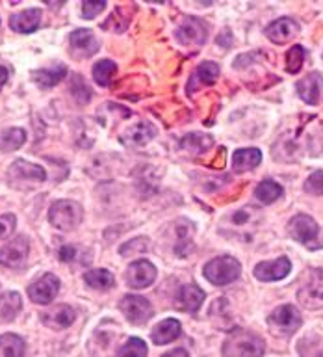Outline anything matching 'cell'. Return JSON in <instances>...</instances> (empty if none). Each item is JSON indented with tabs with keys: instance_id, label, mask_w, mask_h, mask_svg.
Instances as JSON below:
<instances>
[{
	"instance_id": "3",
	"label": "cell",
	"mask_w": 323,
	"mask_h": 357,
	"mask_svg": "<svg viewBox=\"0 0 323 357\" xmlns=\"http://www.w3.org/2000/svg\"><path fill=\"white\" fill-rule=\"evenodd\" d=\"M239 272H242V264L230 255L216 257L205 266V278L216 287L236 281L239 278Z\"/></svg>"
},
{
	"instance_id": "4",
	"label": "cell",
	"mask_w": 323,
	"mask_h": 357,
	"mask_svg": "<svg viewBox=\"0 0 323 357\" xmlns=\"http://www.w3.org/2000/svg\"><path fill=\"white\" fill-rule=\"evenodd\" d=\"M267 324L273 335L277 337H290L294 335L303 324L301 312L294 305H281L267 317Z\"/></svg>"
},
{
	"instance_id": "10",
	"label": "cell",
	"mask_w": 323,
	"mask_h": 357,
	"mask_svg": "<svg viewBox=\"0 0 323 357\" xmlns=\"http://www.w3.org/2000/svg\"><path fill=\"white\" fill-rule=\"evenodd\" d=\"M156 268L149 261H136L132 262L127 270V283L132 289H147L155 283Z\"/></svg>"
},
{
	"instance_id": "6",
	"label": "cell",
	"mask_w": 323,
	"mask_h": 357,
	"mask_svg": "<svg viewBox=\"0 0 323 357\" xmlns=\"http://www.w3.org/2000/svg\"><path fill=\"white\" fill-rule=\"evenodd\" d=\"M206 32L208 28L200 19L197 17H188L184 19L182 24L178 26L177 30V39L180 41V45L184 47H189V49H199L203 47L206 41Z\"/></svg>"
},
{
	"instance_id": "17",
	"label": "cell",
	"mask_w": 323,
	"mask_h": 357,
	"mask_svg": "<svg viewBox=\"0 0 323 357\" xmlns=\"http://www.w3.org/2000/svg\"><path fill=\"white\" fill-rule=\"evenodd\" d=\"M156 136V127L149 121L134 123L127 132L121 136V142L128 147H139V145L149 144L150 139Z\"/></svg>"
},
{
	"instance_id": "13",
	"label": "cell",
	"mask_w": 323,
	"mask_h": 357,
	"mask_svg": "<svg viewBox=\"0 0 323 357\" xmlns=\"http://www.w3.org/2000/svg\"><path fill=\"white\" fill-rule=\"evenodd\" d=\"M295 88L306 105H320L323 100V77L320 73H310L303 77Z\"/></svg>"
},
{
	"instance_id": "8",
	"label": "cell",
	"mask_w": 323,
	"mask_h": 357,
	"mask_svg": "<svg viewBox=\"0 0 323 357\" xmlns=\"http://www.w3.org/2000/svg\"><path fill=\"white\" fill-rule=\"evenodd\" d=\"M30 253V242L26 236H17L0 248V264L6 268H21Z\"/></svg>"
},
{
	"instance_id": "35",
	"label": "cell",
	"mask_w": 323,
	"mask_h": 357,
	"mask_svg": "<svg viewBox=\"0 0 323 357\" xmlns=\"http://www.w3.org/2000/svg\"><path fill=\"white\" fill-rule=\"evenodd\" d=\"M303 61H305V49L301 45H295L286 54V71L295 75L303 67Z\"/></svg>"
},
{
	"instance_id": "39",
	"label": "cell",
	"mask_w": 323,
	"mask_h": 357,
	"mask_svg": "<svg viewBox=\"0 0 323 357\" xmlns=\"http://www.w3.org/2000/svg\"><path fill=\"white\" fill-rule=\"evenodd\" d=\"M128 250L134 251H145L147 250V238H136L134 242H128L121 248V255H127Z\"/></svg>"
},
{
	"instance_id": "16",
	"label": "cell",
	"mask_w": 323,
	"mask_h": 357,
	"mask_svg": "<svg viewBox=\"0 0 323 357\" xmlns=\"http://www.w3.org/2000/svg\"><path fill=\"white\" fill-rule=\"evenodd\" d=\"M203 300H205V292L197 284H182L177 292L175 307L178 311L195 312L199 311V307L203 305Z\"/></svg>"
},
{
	"instance_id": "11",
	"label": "cell",
	"mask_w": 323,
	"mask_h": 357,
	"mask_svg": "<svg viewBox=\"0 0 323 357\" xmlns=\"http://www.w3.org/2000/svg\"><path fill=\"white\" fill-rule=\"evenodd\" d=\"M288 233L290 236L301 244H310L312 240H316L320 229H317V223L312 220L310 216L306 214H297L290 220L288 223Z\"/></svg>"
},
{
	"instance_id": "5",
	"label": "cell",
	"mask_w": 323,
	"mask_h": 357,
	"mask_svg": "<svg viewBox=\"0 0 323 357\" xmlns=\"http://www.w3.org/2000/svg\"><path fill=\"white\" fill-rule=\"evenodd\" d=\"M297 300L306 309H323V270H312L301 284Z\"/></svg>"
},
{
	"instance_id": "41",
	"label": "cell",
	"mask_w": 323,
	"mask_h": 357,
	"mask_svg": "<svg viewBox=\"0 0 323 357\" xmlns=\"http://www.w3.org/2000/svg\"><path fill=\"white\" fill-rule=\"evenodd\" d=\"M162 357H189V356H188V351L182 350V348H178V350L167 351V354H164Z\"/></svg>"
},
{
	"instance_id": "18",
	"label": "cell",
	"mask_w": 323,
	"mask_h": 357,
	"mask_svg": "<svg viewBox=\"0 0 323 357\" xmlns=\"http://www.w3.org/2000/svg\"><path fill=\"white\" fill-rule=\"evenodd\" d=\"M8 175H10V181H32V183H43L47 178V173H45L43 167L30 164L26 160L13 162Z\"/></svg>"
},
{
	"instance_id": "28",
	"label": "cell",
	"mask_w": 323,
	"mask_h": 357,
	"mask_svg": "<svg viewBox=\"0 0 323 357\" xmlns=\"http://www.w3.org/2000/svg\"><path fill=\"white\" fill-rule=\"evenodd\" d=\"M0 357H24V340L13 333L0 337Z\"/></svg>"
},
{
	"instance_id": "24",
	"label": "cell",
	"mask_w": 323,
	"mask_h": 357,
	"mask_svg": "<svg viewBox=\"0 0 323 357\" xmlns=\"http://www.w3.org/2000/svg\"><path fill=\"white\" fill-rule=\"evenodd\" d=\"M262 162V153L258 149H238L233 155V166L238 173L251 172Z\"/></svg>"
},
{
	"instance_id": "25",
	"label": "cell",
	"mask_w": 323,
	"mask_h": 357,
	"mask_svg": "<svg viewBox=\"0 0 323 357\" xmlns=\"http://www.w3.org/2000/svg\"><path fill=\"white\" fill-rule=\"evenodd\" d=\"M22 307L21 296L17 292H4L0 294V322H11L15 320Z\"/></svg>"
},
{
	"instance_id": "36",
	"label": "cell",
	"mask_w": 323,
	"mask_h": 357,
	"mask_svg": "<svg viewBox=\"0 0 323 357\" xmlns=\"http://www.w3.org/2000/svg\"><path fill=\"white\" fill-rule=\"evenodd\" d=\"M305 190L308 192V194L323 195V172L312 173L310 177L306 178Z\"/></svg>"
},
{
	"instance_id": "20",
	"label": "cell",
	"mask_w": 323,
	"mask_h": 357,
	"mask_svg": "<svg viewBox=\"0 0 323 357\" xmlns=\"http://www.w3.org/2000/svg\"><path fill=\"white\" fill-rule=\"evenodd\" d=\"M41 322L50 329H67L74 322V311L69 305H56L54 309L43 312Z\"/></svg>"
},
{
	"instance_id": "40",
	"label": "cell",
	"mask_w": 323,
	"mask_h": 357,
	"mask_svg": "<svg viewBox=\"0 0 323 357\" xmlns=\"http://www.w3.org/2000/svg\"><path fill=\"white\" fill-rule=\"evenodd\" d=\"M74 253H77V250H74L72 245H63L60 250V253H58V257H60V261L67 262L74 259Z\"/></svg>"
},
{
	"instance_id": "33",
	"label": "cell",
	"mask_w": 323,
	"mask_h": 357,
	"mask_svg": "<svg viewBox=\"0 0 323 357\" xmlns=\"http://www.w3.org/2000/svg\"><path fill=\"white\" fill-rule=\"evenodd\" d=\"M177 238L178 244L175 248L177 255L180 257H188V251L191 250V227L189 225H178L177 223Z\"/></svg>"
},
{
	"instance_id": "26",
	"label": "cell",
	"mask_w": 323,
	"mask_h": 357,
	"mask_svg": "<svg viewBox=\"0 0 323 357\" xmlns=\"http://www.w3.org/2000/svg\"><path fill=\"white\" fill-rule=\"evenodd\" d=\"M214 142H212L210 136H206V134L195 132V134H188V136H184L180 139V149L188 151L191 155H200V153H206V151L210 149Z\"/></svg>"
},
{
	"instance_id": "32",
	"label": "cell",
	"mask_w": 323,
	"mask_h": 357,
	"mask_svg": "<svg viewBox=\"0 0 323 357\" xmlns=\"http://www.w3.org/2000/svg\"><path fill=\"white\" fill-rule=\"evenodd\" d=\"M149 348L141 339H128L125 344L119 348L117 357H147Z\"/></svg>"
},
{
	"instance_id": "37",
	"label": "cell",
	"mask_w": 323,
	"mask_h": 357,
	"mask_svg": "<svg viewBox=\"0 0 323 357\" xmlns=\"http://www.w3.org/2000/svg\"><path fill=\"white\" fill-rule=\"evenodd\" d=\"M17 218L13 214H2L0 216V240L10 238L13 231H15Z\"/></svg>"
},
{
	"instance_id": "34",
	"label": "cell",
	"mask_w": 323,
	"mask_h": 357,
	"mask_svg": "<svg viewBox=\"0 0 323 357\" xmlns=\"http://www.w3.org/2000/svg\"><path fill=\"white\" fill-rule=\"evenodd\" d=\"M69 89H71L72 97H74L80 105H86V102L91 99V89L88 88V84L84 82V78L80 77V75H74V77H72Z\"/></svg>"
},
{
	"instance_id": "42",
	"label": "cell",
	"mask_w": 323,
	"mask_h": 357,
	"mask_svg": "<svg viewBox=\"0 0 323 357\" xmlns=\"http://www.w3.org/2000/svg\"><path fill=\"white\" fill-rule=\"evenodd\" d=\"M8 77H10V73H8V69H6L4 66H0V88L4 86L6 82H8Z\"/></svg>"
},
{
	"instance_id": "9",
	"label": "cell",
	"mask_w": 323,
	"mask_h": 357,
	"mask_svg": "<svg viewBox=\"0 0 323 357\" xmlns=\"http://www.w3.org/2000/svg\"><path fill=\"white\" fill-rule=\"evenodd\" d=\"M123 314L127 317L128 322L132 324H145L152 318V305L149 300H145L141 296L127 294L119 303Z\"/></svg>"
},
{
	"instance_id": "1",
	"label": "cell",
	"mask_w": 323,
	"mask_h": 357,
	"mask_svg": "<svg viewBox=\"0 0 323 357\" xmlns=\"http://www.w3.org/2000/svg\"><path fill=\"white\" fill-rule=\"evenodd\" d=\"M264 350H266L264 340L258 335L242 328L230 329L227 340L223 342V356L225 357H262Z\"/></svg>"
},
{
	"instance_id": "12",
	"label": "cell",
	"mask_w": 323,
	"mask_h": 357,
	"mask_svg": "<svg viewBox=\"0 0 323 357\" xmlns=\"http://www.w3.org/2000/svg\"><path fill=\"white\" fill-rule=\"evenodd\" d=\"M69 41H71V54L74 58H89L99 50V41L93 36V32L86 30V28L74 30Z\"/></svg>"
},
{
	"instance_id": "22",
	"label": "cell",
	"mask_w": 323,
	"mask_h": 357,
	"mask_svg": "<svg viewBox=\"0 0 323 357\" xmlns=\"http://www.w3.org/2000/svg\"><path fill=\"white\" fill-rule=\"evenodd\" d=\"M67 75V67L61 66V63H56L52 67H47V69H38V71L32 73L33 82L41 86V88H54L56 84H60L63 80V77Z\"/></svg>"
},
{
	"instance_id": "14",
	"label": "cell",
	"mask_w": 323,
	"mask_h": 357,
	"mask_svg": "<svg viewBox=\"0 0 323 357\" xmlns=\"http://www.w3.org/2000/svg\"><path fill=\"white\" fill-rule=\"evenodd\" d=\"M292 270L288 257H278L275 261L258 262L255 266V278L260 281H278L284 279Z\"/></svg>"
},
{
	"instance_id": "27",
	"label": "cell",
	"mask_w": 323,
	"mask_h": 357,
	"mask_svg": "<svg viewBox=\"0 0 323 357\" xmlns=\"http://www.w3.org/2000/svg\"><path fill=\"white\" fill-rule=\"evenodd\" d=\"M84 281L95 290H110L116 283L111 272L102 270V268H95V270H89V272L84 273Z\"/></svg>"
},
{
	"instance_id": "7",
	"label": "cell",
	"mask_w": 323,
	"mask_h": 357,
	"mask_svg": "<svg viewBox=\"0 0 323 357\" xmlns=\"http://www.w3.org/2000/svg\"><path fill=\"white\" fill-rule=\"evenodd\" d=\"M58 292H60V279L56 278L54 273H45L28 287L30 300L33 303H41V305L50 303L58 296Z\"/></svg>"
},
{
	"instance_id": "23",
	"label": "cell",
	"mask_w": 323,
	"mask_h": 357,
	"mask_svg": "<svg viewBox=\"0 0 323 357\" xmlns=\"http://www.w3.org/2000/svg\"><path fill=\"white\" fill-rule=\"evenodd\" d=\"M178 337H180V322L175 320V318H167V320L158 324L152 329V335H150L155 344H167V342H173Z\"/></svg>"
},
{
	"instance_id": "21",
	"label": "cell",
	"mask_w": 323,
	"mask_h": 357,
	"mask_svg": "<svg viewBox=\"0 0 323 357\" xmlns=\"http://www.w3.org/2000/svg\"><path fill=\"white\" fill-rule=\"evenodd\" d=\"M41 24V10L32 8V10H24L21 13L11 15L10 26L11 30H15L19 33H30L36 32Z\"/></svg>"
},
{
	"instance_id": "29",
	"label": "cell",
	"mask_w": 323,
	"mask_h": 357,
	"mask_svg": "<svg viewBox=\"0 0 323 357\" xmlns=\"http://www.w3.org/2000/svg\"><path fill=\"white\" fill-rule=\"evenodd\" d=\"M24 142H26V132L22 128H6L0 132V151L4 153L19 149Z\"/></svg>"
},
{
	"instance_id": "15",
	"label": "cell",
	"mask_w": 323,
	"mask_h": 357,
	"mask_svg": "<svg viewBox=\"0 0 323 357\" xmlns=\"http://www.w3.org/2000/svg\"><path fill=\"white\" fill-rule=\"evenodd\" d=\"M299 33V24L290 19V17H283V19H277L273 21L269 26L266 28V36L271 39L273 43L284 45L292 41Z\"/></svg>"
},
{
	"instance_id": "31",
	"label": "cell",
	"mask_w": 323,
	"mask_h": 357,
	"mask_svg": "<svg viewBox=\"0 0 323 357\" xmlns=\"http://www.w3.org/2000/svg\"><path fill=\"white\" fill-rule=\"evenodd\" d=\"M117 66L111 60H100L93 66V78L99 86H110L111 78L116 77Z\"/></svg>"
},
{
	"instance_id": "2",
	"label": "cell",
	"mask_w": 323,
	"mask_h": 357,
	"mask_svg": "<svg viewBox=\"0 0 323 357\" xmlns=\"http://www.w3.org/2000/svg\"><path fill=\"white\" fill-rule=\"evenodd\" d=\"M84 211L77 201L60 199L52 203L49 211V222L60 231H72L82 223Z\"/></svg>"
},
{
	"instance_id": "38",
	"label": "cell",
	"mask_w": 323,
	"mask_h": 357,
	"mask_svg": "<svg viewBox=\"0 0 323 357\" xmlns=\"http://www.w3.org/2000/svg\"><path fill=\"white\" fill-rule=\"evenodd\" d=\"M106 2L104 0H95V2H84L82 4V15L84 19H95L100 11H104Z\"/></svg>"
},
{
	"instance_id": "30",
	"label": "cell",
	"mask_w": 323,
	"mask_h": 357,
	"mask_svg": "<svg viewBox=\"0 0 323 357\" xmlns=\"http://www.w3.org/2000/svg\"><path fill=\"white\" fill-rule=\"evenodd\" d=\"M256 199L264 203V205H271L283 195V186L277 184L275 181H262L255 190Z\"/></svg>"
},
{
	"instance_id": "19",
	"label": "cell",
	"mask_w": 323,
	"mask_h": 357,
	"mask_svg": "<svg viewBox=\"0 0 323 357\" xmlns=\"http://www.w3.org/2000/svg\"><path fill=\"white\" fill-rule=\"evenodd\" d=\"M217 77H219V66L214 61H203L189 78L188 91L194 93L200 86H212L217 80Z\"/></svg>"
}]
</instances>
